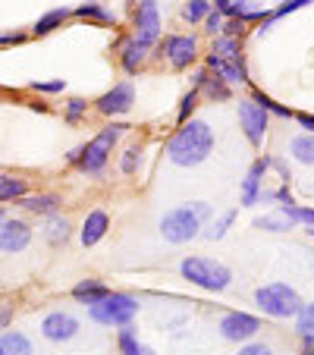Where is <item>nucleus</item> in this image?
I'll use <instances>...</instances> for the list:
<instances>
[{
	"mask_svg": "<svg viewBox=\"0 0 314 355\" xmlns=\"http://www.w3.org/2000/svg\"><path fill=\"white\" fill-rule=\"evenodd\" d=\"M217 139L204 120H186L167 141V157L176 167H198L211 157Z\"/></svg>",
	"mask_w": 314,
	"mask_h": 355,
	"instance_id": "nucleus-1",
	"label": "nucleus"
},
{
	"mask_svg": "<svg viewBox=\"0 0 314 355\" xmlns=\"http://www.w3.org/2000/svg\"><path fill=\"white\" fill-rule=\"evenodd\" d=\"M211 205L204 201H192V205H180V208L167 211L161 217V236L173 245H182V242H192L195 236H201L204 230V220H211Z\"/></svg>",
	"mask_w": 314,
	"mask_h": 355,
	"instance_id": "nucleus-2",
	"label": "nucleus"
},
{
	"mask_svg": "<svg viewBox=\"0 0 314 355\" xmlns=\"http://www.w3.org/2000/svg\"><path fill=\"white\" fill-rule=\"evenodd\" d=\"M180 274L186 277L189 283H195L198 289H207V293H223L233 283V270L227 268L217 258H204V255H189L182 258Z\"/></svg>",
	"mask_w": 314,
	"mask_h": 355,
	"instance_id": "nucleus-3",
	"label": "nucleus"
},
{
	"mask_svg": "<svg viewBox=\"0 0 314 355\" xmlns=\"http://www.w3.org/2000/svg\"><path fill=\"white\" fill-rule=\"evenodd\" d=\"M139 299L129 293H107L101 302L88 305V318L94 324H104V327H129L139 315Z\"/></svg>",
	"mask_w": 314,
	"mask_h": 355,
	"instance_id": "nucleus-4",
	"label": "nucleus"
},
{
	"mask_svg": "<svg viewBox=\"0 0 314 355\" xmlns=\"http://www.w3.org/2000/svg\"><path fill=\"white\" fill-rule=\"evenodd\" d=\"M254 302L258 309L264 311L268 318H295L302 311V295L295 293L289 283H264V286L254 289Z\"/></svg>",
	"mask_w": 314,
	"mask_h": 355,
	"instance_id": "nucleus-5",
	"label": "nucleus"
},
{
	"mask_svg": "<svg viewBox=\"0 0 314 355\" xmlns=\"http://www.w3.org/2000/svg\"><path fill=\"white\" fill-rule=\"evenodd\" d=\"M123 132H126L123 123H110V126H104L91 141H88V145H82L79 167L85 170V173H98V170H104L107 167V161H110V155H114V145L120 141Z\"/></svg>",
	"mask_w": 314,
	"mask_h": 355,
	"instance_id": "nucleus-6",
	"label": "nucleus"
},
{
	"mask_svg": "<svg viewBox=\"0 0 314 355\" xmlns=\"http://www.w3.org/2000/svg\"><path fill=\"white\" fill-rule=\"evenodd\" d=\"M261 330V318L248 315V311H227L220 318V334L229 343H252Z\"/></svg>",
	"mask_w": 314,
	"mask_h": 355,
	"instance_id": "nucleus-7",
	"label": "nucleus"
},
{
	"mask_svg": "<svg viewBox=\"0 0 314 355\" xmlns=\"http://www.w3.org/2000/svg\"><path fill=\"white\" fill-rule=\"evenodd\" d=\"M239 126L245 132V139L258 148L264 141V135H268V110L258 107L252 98L239 101Z\"/></svg>",
	"mask_w": 314,
	"mask_h": 355,
	"instance_id": "nucleus-8",
	"label": "nucleus"
},
{
	"mask_svg": "<svg viewBox=\"0 0 314 355\" xmlns=\"http://www.w3.org/2000/svg\"><path fill=\"white\" fill-rule=\"evenodd\" d=\"M161 38V13H157V0H139V13H135V41L151 47Z\"/></svg>",
	"mask_w": 314,
	"mask_h": 355,
	"instance_id": "nucleus-9",
	"label": "nucleus"
},
{
	"mask_svg": "<svg viewBox=\"0 0 314 355\" xmlns=\"http://www.w3.org/2000/svg\"><path fill=\"white\" fill-rule=\"evenodd\" d=\"M41 334L51 343H69L79 334V318L69 315V311H51V315L41 321Z\"/></svg>",
	"mask_w": 314,
	"mask_h": 355,
	"instance_id": "nucleus-10",
	"label": "nucleus"
},
{
	"mask_svg": "<svg viewBox=\"0 0 314 355\" xmlns=\"http://www.w3.org/2000/svg\"><path fill=\"white\" fill-rule=\"evenodd\" d=\"M164 54H167L173 69H186V67H192L195 57H198V41H195L192 35H170V38L164 41Z\"/></svg>",
	"mask_w": 314,
	"mask_h": 355,
	"instance_id": "nucleus-11",
	"label": "nucleus"
},
{
	"mask_svg": "<svg viewBox=\"0 0 314 355\" xmlns=\"http://www.w3.org/2000/svg\"><path fill=\"white\" fill-rule=\"evenodd\" d=\"M135 104V88L132 82H120V85H114L107 94H101L98 98V110L104 116H120V114H129Z\"/></svg>",
	"mask_w": 314,
	"mask_h": 355,
	"instance_id": "nucleus-12",
	"label": "nucleus"
},
{
	"mask_svg": "<svg viewBox=\"0 0 314 355\" xmlns=\"http://www.w3.org/2000/svg\"><path fill=\"white\" fill-rule=\"evenodd\" d=\"M270 167V157H258V161L248 167L245 180H242V208H254L261 201V192H264V173Z\"/></svg>",
	"mask_w": 314,
	"mask_h": 355,
	"instance_id": "nucleus-13",
	"label": "nucleus"
},
{
	"mask_svg": "<svg viewBox=\"0 0 314 355\" xmlns=\"http://www.w3.org/2000/svg\"><path fill=\"white\" fill-rule=\"evenodd\" d=\"M32 242V227L26 220H3L0 227V252L3 255H16Z\"/></svg>",
	"mask_w": 314,
	"mask_h": 355,
	"instance_id": "nucleus-14",
	"label": "nucleus"
},
{
	"mask_svg": "<svg viewBox=\"0 0 314 355\" xmlns=\"http://www.w3.org/2000/svg\"><path fill=\"white\" fill-rule=\"evenodd\" d=\"M207 69L214 76H220L227 85H242V82H248V69H245L242 57H236V60H220V57L207 54Z\"/></svg>",
	"mask_w": 314,
	"mask_h": 355,
	"instance_id": "nucleus-15",
	"label": "nucleus"
},
{
	"mask_svg": "<svg viewBox=\"0 0 314 355\" xmlns=\"http://www.w3.org/2000/svg\"><path fill=\"white\" fill-rule=\"evenodd\" d=\"M107 230H110V217H107V211H91V214L85 217V223H82V233H79V239H82V245H98L104 236H107Z\"/></svg>",
	"mask_w": 314,
	"mask_h": 355,
	"instance_id": "nucleus-16",
	"label": "nucleus"
},
{
	"mask_svg": "<svg viewBox=\"0 0 314 355\" xmlns=\"http://www.w3.org/2000/svg\"><path fill=\"white\" fill-rule=\"evenodd\" d=\"M19 208L32 211V214H57V208H60V198H57L54 192H41V195H26V198H19Z\"/></svg>",
	"mask_w": 314,
	"mask_h": 355,
	"instance_id": "nucleus-17",
	"label": "nucleus"
},
{
	"mask_svg": "<svg viewBox=\"0 0 314 355\" xmlns=\"http://www.w3.org/2000/svg\"><path fill=\"white\" fill-rule=\"evenodd\" d=\"M107 293L110 289L104 286L101 280H82V283H76L73 286V299L82 302V305H94V302H101Z\"/></svg>",
	"mask_w": 314,
	"mask_h": 355,
	"instance_id": "nucleus-18",
	"label": "nucleus"
},
{
	"mask_svg": "<svg viewBox=\"0 0 314 355\" xmlns=\"http://www.w3.org/2000/svg\"><path fill=\"white\" fill-rule=\"evenodd\" d=\"M0 355H32V343L19 330H7L0 334Z\"/></svg>",
	"mask_w": 314,
	"mask_h": 355,
	"instance_id": "nucleus-19",
	"label": "nucleus"
},
{
	"mask_svg": "<svg viewBox=\"0 0 314 355\" xmlns=\"http://www.w3.org/2000/svg\"><path fill=\"white\" fill-rule=\"evenodd\" d=\"M277 211H280L286 220H293L295 227H314V208H308V205H295V198L283 201Z\"/></svg>",
	"mask_w": 314,
	"mask_h": 355,
	"instance_id": "nucleus-20",
	"label": "nucleus"
},
{
	"mask_svg": "<svg viewBox=\"0 0 314 355\" xmlns=\"http://www.w3.org/2000/svg\"><path fill=\"white\" fill-rule=\"evenodd\" d=\"M145 54H148V47L139 44L135 38H129L126 44H123V57H120L123 69H126V73H139V67H141V60H145Z\"/></svg>",
	"mask_w": 314,
	"mask_h": 355,
	"instance_id": "nucleus-21",
	"label": "nucleus"
},
{
	"mask_svg": "<svg viewBox=\"0 0 314 355\" xmlns=\"http://www.w3.org/2000/svg\"><path fill=\"white\" fill-rule=\"evenodd\" d=\"M204 88V94L211 101H227L229 98V85L220 79V76H211V73H198V92Z\"/></svg>",
	"mask_w": 314,
	"mask_h": 355,
	"instance_id": "nucleus-22",
	"label": "nucleus"
},
{
	"mask_svg": "<svg viewBox=\"0 0 314 355\" xmlns=\"http://www.w3.org/2000/svg\"><path fill=\"white\" fill-rule=\"evenodd\" d=\"M289 155L299 164H314V135L311 132L295 135V139L289 141Z\"/></svg>",
	"mask_w": 314,
	"mask_h": 355,
	"instance_id": "nucleus-23",
	"label": "nucleus"
},
{
	"mask_svg": "<svg viewBox=\"0 0 314 355\" xmlns=\"http://www.w3.org/2000/svg\"><path fill=\"white\" fill-rule=\"evenodd\" d=\"M28 195V182L19 176H0V201H19Z\"/></svg>",
	"mask_w": 314,
	"mask_h": 355,
	"instance_id": "nucleus-24",
	"label": "nucleus"
},
{
	"mask_svg": "<svg viewBox=\"0 0 314 355\" xmlns=\"http://www.w3.org/2000/svg\"><path fill=\"white\" fill-rule=\"evenodd\" d=\"M120 355H154V352L148 346H141L135 330H132V324H129V327L120 330Z\"/></svg>",
	"mask_w": 314,
	"mask_h": 355,
	"instance_id": "nucleus-25",
	"label": "nucleus"
},
{
	"mask_svg": "<svg viewBox=\"0 0 314 355\" xmlns=\"http://www.w3.org/2000/svg\"><path fill=\"white\" fill-rule=\"evenodd\" d=\"M254 230H268V233H289V230H295L293 220H286V217L277 211V214H264L254 220Z\"/></svg>",
	"mask_w": 314,
	"mask_h": 355,
	"instance_id": "nucleus-26",
	"label": "nucleus"
},
{
	"mask_svg": "<svg viewBox=\"0 0 314 355\" xmlns=\"http://www.w3.org/2000/svg\"><path fill=\"white\" fill-rule=\"evenodd\" d=\"M44 239L47 242H67L69 239V220L67 217H60V214H51V220H47V227H44Z\"/></svg>",
	"mask_w": 314,
	"mask_h": 355,
	"instance_id": "nucleus-27",
	"label": "nucleus"
},
{
	"mask_svg": "<svg viewBox=\"0 0 314 355\" xmlns=\"http://www.w3.org/2000/svg\"><path fill=\"white\" fill-rule=\"evenodd\" d=\"M69 16L67 7H57V10H47L44 16H41L38 22H35V35H47V32H54L57 26H63V19Z\"/></svg>",
	"mask_w": 314,
	"mask_h": 355,
	"instance_id": "nucleus-28",
	"label": "nucleus"
},
{
	"mask_svg": "<svg viewBox=\"0 0 314 355\" xmlns=\"http://www.w3.org/2000/svg\"><path fill=\"white\" fill-rule=\"evenodd\" d=\"M233 220H236V211H227V214H220L217 220H211V227H207L201 236H204L207 242H220L223 236H227V230L233 227Z\"/></svg>",
	"mask_w": 314,
	"mask_h": 355,
	"instance_id": "nucleus-29",
	"label": "nucleus"
},
{
	"mask_svg": "<svg viewBox=\"0 0 314 355\" xmlns=\"http://www.w3.org/2000/svg\"><path fill=\"white\" fill-rule=\"evenodd\" d=\"M211 54L220 57V60H236V57H239V38H227V35H220V38L214 41V47H211Z\"/></svg>",
	"mask_w": 314,
	"mask_h": 355,
	"instance_id": "nucleus-30",
	"label": "nucleus"
},
{
	"mask_svg": "<svg viewBox=\"0 0 314 355\" xmlns=\"http://www.w3.org/2000/svg\"><path fill=\"white\" fill-rule=\"evenodd\" d=\"M293 321H295V330H299V336L314 334V302H305V305H302V311L293 318Z\"/></svg>",
	"mask_w": 314,
	"mask_h": 355,
	"instance_id": "nucleus-31",
	"label": "nucleus"
},
{
	"mask_svg": "<svg viewBox=\"0 0 314 355\" xmlns=\"http://www.w3.org/2000/svg\"><path fill=\"white\" fill-rule=\"evenodd\" d=\"M252 101L258 104V107L268 110V114H277V116H293V110L283 107V104H277V101H274V98H268L264 92H254V94H252Z\"/></svg>",
	"mask_w": 314,
	"mask_h": 355,
	"instance_id": "nucleus-32",
	"label": "nucleus"
},
{
	"mask_svg": "<svg viewBox=\"0 0 314 355\" xmlns=\"http://www.w3.org/2000/svg\"><path fill=\"white\" fill-rule=\"evenodd\" d=\"M207 13H211V3H207V0H189L186 10H182V16H186L189 22H201Z\"/></svg>",
	"mask_w": 314,
	"mask_h": 355,
	"instance_id": "nucleus-33",
	"label": "nucleus"
},
{
	"mask_svg": "<svg viewBox=\"0 0 314 355\" xmlns=\"http://www.w3.org/2000/svg\"><path fill=\"white\" fill-rule=\"evenodd\" d=\"M76 13L88 16V19H98V22H104V26H110V22H114V13H107V10L98 7V3H85V7H79Z\"/></svg>",
	"mask_w": 314,
	"mask_h": 355,
	"instance_id": "nucleus-34",
	"label": "nucleus"
},
{
	"mask_svg": "<svg viewBox=\"0 0 314 355\" xmlns=\"http://www.w3.org/2000/svg\"><path fill=\"white\" fill-rule=\"evenodd\" d=\"M195 107H198V88H192V92H189L186 98L180 101V114H176V120H180V126L189 120V114H192Z\"/></svg>",
	"mask_w": 314,
	"mask_h": 355,
	"instance_id": "nucleus-35",
	"label": "nucleus"
},
{
	"mask_svg": "<svg viewBox=\"0 0 314 355\" xmlns=\"http://www.w3.org/2000/svg\"><path fill=\"white\" fill-rule=\"evenodd\" d=\"M308 3H314V0H286L283 7H277L274 13L268 16V19H283V16H289V13H295V10H305Z\"/></svg>",
	"mask_w": 314,
	"mask_h": 355,
	"instance_id": "nucleus-36",
	"label": "nucleus"
},
{
	"mask_svg": "<svg viewBox=\"0 0 314 355\" xmlns=\"http://www.w3.org/2000/svg\"><path fill=\"white\" fill-rule=\"evenodd\" d=\"M85 110H88V104H85V101H82V98H73V101H69V104H67V120H69V123H79Z\"/></svg>",
	"mask_w": 314,
	"mask_h": 355,
	"instance_id": "nucleus-37",
	"label": "nucleus"
},
{
	"mask_svg": "<svg viewBox=\"0 0 314 355\" xmlns=\"http://www.w3.org/2000/svg\"><path fill=\"white\" fill-rule=\"evenodd\" d=\"M201 22H204V28H207L211 35H220V28H223V13H220V10H211V13H207Z\"/></svg>",
	"mask_w": 314,
	"mask_h": 355,
	"instance_id": "nucleus-38",
	"label": "nucleus"
},
{
	"mask_svg": "<svg viewBox=\"0 0 314 355\" xmlns=\"http://www.w3.org/2000/svg\"><path fill=\"white\" fill-rule=\"evenodd\" d=\"M35 92H44V94H57L67 88V79H51V82H32Z\"/></svg>",
	"mask_w": 314,
	"mask_h": 355,
	"instance_id": "nucleus-39",
	"label": "nucleus"
},
{
	"mask_svg": "<svg viewBox=\"0 0 314 355\" xmlns=\"http://www.w3.org/2000/svg\"><path fill=\"white\" fill-rule=\"evenodd\" d=\"M135 164H139V148H126V155H123V161H120V170L126 176H132L135 173Z\"/></svg>",
	"mask_w": 314,
	"mask_h": 355,
	"instance_id": "nucleus-40",
	"label": "nucleus"
},
{
	"mask_svg": "<svg viewBox=\"0 0 314 355\" xmlns=\"http://www.w3.org/2000/svg\"><path fill=\"white\" fill-rule=\"evenodd\" d=\"M239 355H274V349H270L268 343H245V346L239 349Z\"/></svg>",
	"mask_w": 314,
	"mask_h": 355,
	"instance_id": "nucleus-41",
	"label": "nucleus"
},
{
	"mask_svg": "<svg viewBox=\"0 0 314 355\" xmlns=\"http://www.w3.org/2000/svg\"><path fill=\"white\" fill-rule=\"evenodd\" d=\"M295 120H299L302 129H308V132L314 135V114H295Z\"/></svg>",
	"mask_w": 314,
	"mask_h": 355,
	"instance_id": "nucleus-42",
	"label": "nucleus"
},
{
	"mask_svg": "<svg viewBox=\"0 0 314 355\" xmlns=\"http://www.w3.org/2000/svg\"><path fill=\"white\" fill-rule=\"evenodd\" d=\"M302 355H314V334L302 336Z\"/></svg>",
	"mask_w": 314,
	"mask_h": 355,
	"instance_id": "nucleus-43",
	"label": "nucleus"
},
{
	"mask_svg": "<svg viewBox=\"0 0 314 355\" xmlns=\"http://www.w3.org/2000/svg\"><path fill=\"white\" fill-rule=\"evenodd\" d=\"M10 318H13V311H10V309H0V330H7Z\"/></svg>",
	"mask_w": 314,
	"mask_h": 355,
	"instance_id": "nucleus-44",
	"label": "nucleus"
},
{
	"mask_svg": "<svg viewBox=\"0 0 314 355\" xmlns=\"http://www.w3.org/2000/svg\"><path fill=\"white\" fill-rule=\"evenodd\" d=\"M229 3H233V0H214V7H217V10H220V13H223V10H227V7H229Z\"/></svg>",
	"mask_w": 314,
	"mask_h": 355,
	"instance_id": "nucleus-45",
	"label": "nucleus"
},
{
	"mask_svg": "<svg viewBox=\"0 0 314 355\" xmlns=\"http://www.w3.org/2000/svg\"><path fill=\"white\" fill-rule=\"evenodd\" d=\"M3 220H7V214H3V208H0V227H3Z\"/></svg>",
	"mask_w": 314,
	"mask_h": 355,
	"instance_id": "nucleus-46",
	"label": "nucleus"
},
{
	"mask_svg": "<svg viewBox=\"0 0 314 355\" xmlns=\"http://www.w3.org/2000/svg\"><path fill=\"white\" fill-rule=\"evenodd\" d=\"M85 3H98V0H85Z\"/></svg>",
	"mask_w": 314,
	"mask_h": 355,
	"instance_id": "nucleus-47",
	"label": "nucleus"
}]
</instances>
